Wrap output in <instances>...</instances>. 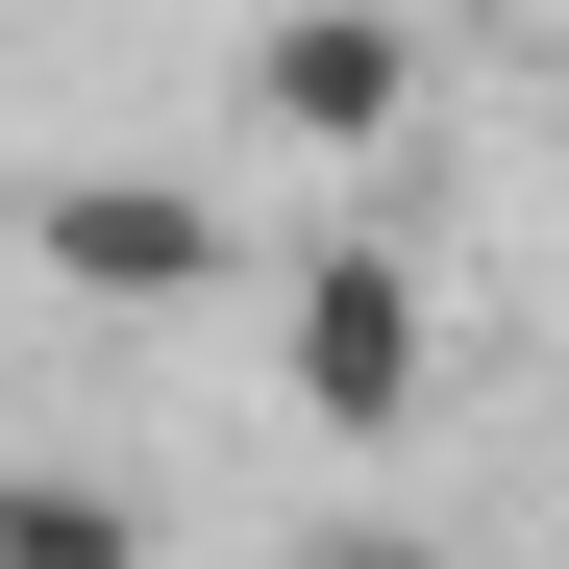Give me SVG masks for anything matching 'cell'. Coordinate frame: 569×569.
Returning <instances> with one entry per match:
<instances>
[{"instance_id": "1", "label": "cell", "mask_w": 569, "mask_h": 569, "mask_svg": "<svg viewBox=\"0 0 569 569\" xmlns=\"http://www.w3.org/2000/svg\"><path fill=\"white\" fill-rule=\"evenodd\" d=\"M421 371H446V298H421V248H371V223L272 248V397H298L322 446H397V421H421Z\"/></svg>"}, {"instance_id": "2", "label": "cell", "mask_w": 569, "mask_h": 569, "mask_svg": "<svg viewBox=\"0 0 569 569\" xmlns=\"http://www.w3.org/2000/svg\"><path fill=\"white\" fill-rule=\"evenodd\" d=\"M397 100H421V26H371V0H272L248 26V124L272 149H397Z\"/></svg>"}, {"instance_id": "3", "label": "cell", "mask_w": 569, "mask_h": 569, "mask_svg": "<svg viewBox=\"0 0 569 569\" xmlns=\"http://www.w3.org/2000/svg\"><path fill=\"white\" fill-rule=\"evenodd\" d=\"M50 298H124V322H173V298H223V223L173 199V173H50Z\"/></svg>"}, {"instance_id": "4", "label": "cell", "mask_w": 569, "mask_h": 569, "mask_svg": "<svg viewBox=\"0 0 569 569\" xmlns=\"http://www.w3.org/2000/svg\"><path fill=\"white\" fill-rule=\"evenodd\" d=\"M0 569H149V496L124 470H0Z\"/></svg>"}, {"instance_id": "5", "label": "cell", "mask_w": 569, "mask_h": 569, "mask_svg": "<svg viewBox=\"0 0 569 569\" xmlns=\"http://www.w3.org/2000/svg\"><path fill=\"white\" fill-rule=\"evenodd\" d=\"M298 569H446V545H421V520H322Z\"/></svg>"}, {"instance_id": "6", "label": "cell", "mask_w": 569, "mask_h": 569, "mask_svg": "<svg viewBox=\"0 0 569 569\" xmlns=\"http://www.w3.org/2000/svg\"><path fill=\"white\" fill-rule=\"evenodd\" d=\"M545 569H569V545H545Z\"/></svg>"}]
</instances>
